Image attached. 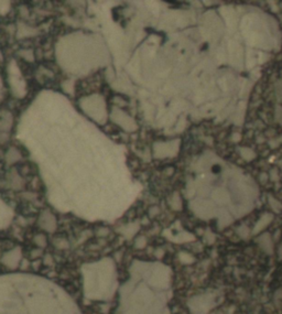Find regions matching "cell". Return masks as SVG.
<instances>
[{"mask_svg": "<svg viewBox=\"0 0 282 314\" xmlns=\"http://www.w3.org/2000/svg\"><path fill=\"white\" fill-rule=\"evenodd\" d=\"M0 314H82L69 293L40 276H0Z\"/></svg>", "mask_w": 282, "mask_h": 314, "instance_id": "6da1fadb", "label": "cell"}, {"mask_svg": "<svg viewBox=\"0 0 282 314\" xmlns=\"http://www.w3.org/2000/svg\"><path fill=\"white\" fill-rule=\"evenodd\" d=\"M170 272L153 286L144 283L140 268L132 269V278L120 289L117 314H169Z\"/></svg>", "mask_w": 282, "mask_h": 314, "instance_id": "7a4b0ae2", "label": "cell"}, {"mask_svg": "<svg viewBox=\"0 0 282 314\" xmlns=\"http://www.w3.org/2000/svg\"><path fill=\"white\" fill-rule=\"evenodd\" d=\"M84 296L89 300L105 301L113 297L117 281L116 269L110 259L86 263L82 267Z\"/></svg>", "mask_w": 282, "mask_h": 314, "instance_id": "3957f363", "label": "cell"}, {"mask_svg": "<svg viewBox=\"0 0 282 314\" xmlns=\"http://www.w3.org/2000/svg\"><path fill=\"white\" fill-rule=\"evenodd\" d=\"M39 226L49 233H53L57 230V219L50 211H43L39 217Z\"/></svg>", "mask_w": 282, "mask_h": 314, "instance_id": "277c9868", "label": "cell"}, {"mask_svg": "<svg viewBox=\"0 0 282 314\" xmlns=\"http://www.w3.org/2000/svg\"><path fill=\"white\" fill-rule=\"evenodd\" d=\"M20 260H21V249L19 247H16L14 249L10 250L1 258V262L6 267L10 268V269H16Z\"/></svg>", "mask_w": 282, "mask_h": 314, "instance_id": "5b68a950", "label": "cell"}, {"mask_svg": "<svg viewBox=\"0 0 282 314\" xmlns=\"http://www.w3.org/2000/svg\"><path fill=\"white\" fill-rule=\"evenodd\" d=\"M12 219V211L0 200V229L6 227Z\"/></svg>", "mask_w": 282, "mask_h": 314, "instance_id": "8992f818", "label": "cell"}, {"mask_svg": "<svg viewBox=\"0 0 282 314\" xmlns=\"http://www.w3.org/2000/svg\"><path fill=\"white\" fill-rule=\"evenodd\" d=\"M34 242L39 247H45L47 246V237H45L43 234H39L34 237Z\"/></svg>", "mask_w": 282, "mask_h": 314, "instance_id": "52a82bcc", "label": "cell"}]
</instances>
